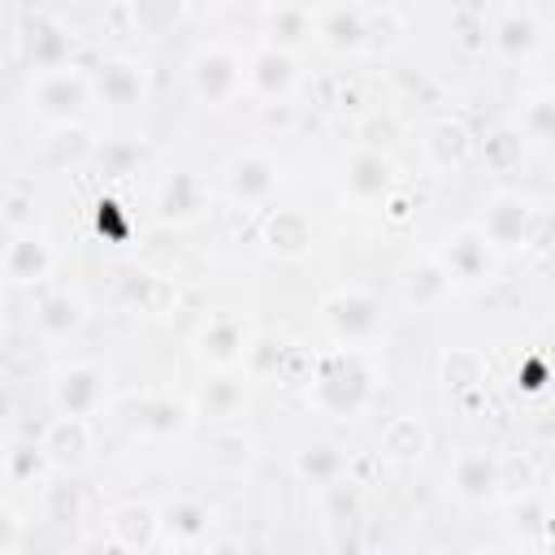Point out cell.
<instances>
[{
  "mask_svg": "<svg viewBox=\"0 0 555 555\" xmlns=\"http://www.w3.org/2000/svg\"><path fill=\"white\" fill-rule=\"evenodd\" d=\"M165 529H169V538H178V542H195V538H204L208 533V512L204 507H191V503H182V507H173L169 512V520H160Z\"/></svg>",
  "mask_w": 555,
  "mask_h": 555,
  "instance_id": "cell-3",
  "label": "cell"
},
{
  "mask_svg": "<svg viewBox=\"0 0 555 555\" xmlns=\"http://www.w3.org/2000/svg\"><path fill=\"white\" fill-rule=\"evenodd\" d=\"M108 533H113V542H117L121 551H147V546L156 542V533H160V520H156L147 507L126 503V507L113 512Z\"/></svg>",
  "mask_w": 555,
  "mask_h": 555,
  "instance_id": "cell-1",
  "label": "cell"
},
{
  "mask_svg": "<svg viewBox=\"0 0 555 555\" xmlns=\"http://www.w3.org/2000/svg\"><path fill=\"white\" fill-rule=\"evenodd\" d=\"M494 486H499V468H494L490 460L468 455V460L455 464V490H460L464 499H490Z\"/></svg>",
  "mask_w": 555,
  "mask_h": 555,
  "instance_id": "cell-2",
  "label": "cell"
},
{
  "mask_svg": "<svg viewBox=\"0 0 555 555\" xmlns=\"http://www.w3.org/2000/svg\"><path fill=\"white\" fill-rule=\"evenodd\" d=\"M82 447H87V438H82L78 425H69V434L61 429V438H48V451H52L56 464H78L82 460Z\"/></svg>",
  "mask_w": 555,
  "mask_h": 555,
  "instance_id": "cell-4",
  "label": "cell"
},
{
  "mask_svg": "<svg viewBox=\"0 0 555 555\" xmlns=\"http://www.w3.org/2000/svg\"><path fill=\"white\" fill-rule=\"evenodd\" d=\"M13 546H22V520L9 507H0V551H13Z\"/></svg>",
  "mask_w": 555,
  "mask_h": 555,
  "instance_id": "cell-5",
  "label": "cell"
}]
</instances>
